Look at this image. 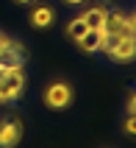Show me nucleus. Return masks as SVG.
<instances>
[{
  "mask_svg": "<svg viewBox=\"0 0 136 148\" xmlns=\"http://www.w3.org/2000/svg\"><path fill=\"white\" fill-rule=\"evenodd\" d=\"M25 87V73L22 67H0V101H14Z\"/></svg>",
  "mask_w": 136,
  "mask_h": 148,
  "instance_id": "f257e3e1",
  "label": "nucleus"
},
{
  "mask_svg": "<svg viewBox=\"0 0 136 148\" xmlns=\"http://www.w3.org/2000/svg\"><path fill=\"white\" fill-rule=\"evenodd\" d=\"M22 137V126L17 120H8V123H0V148H14Z\"/></svg>",
  "mask_w": 136,
  "mask_h": 148,
  "instance_id": "20e7f679",
  "label": "nucleus"
},
{
  "mask_svg": "<svg viewBox=\"0 0 136 148\" xmlns=\"http://www.w3.org/2000/svg\"><path fill=\"white\" fill-rule=\"evenodd\" d=\"M100 31L122 36V31H125V14L122 11H106V20H103V28Z\"/></svg>",
  "mask_w": 136,
  "mask_h": 148,
  "instance_id": "423d86ee",
  "label": "nucleus"
},
{
  "mask_svg": "<svg viewBox=\"0 0 136 148\" xmlns=\"http://www.w3.org/2000/svg\"><path fill=\"white\" fill-rule=\"evenodd\" d=\"M133 28H136V20L133 17H125V31H122V36H133Z\"/></svg>",
  "mask_w": 136,
  "mask_h": 148,
  "instance_id": "9b49d317",
  "label": "nucleus"
},
{
  "mask_svg": "<svg viewBox=\"0 0 136 148\" xmlns=\"http://www.w3.org/2000/svg\"><path fill=\"white\" fill-rule=\"evenodd\" d=\"M22 62H25V53L17 42H8V45L0 48V67L3 70L6 67H22Z\"/></svg>",
  "mask_w": 136,
  "mask_h": 148,
  "instance_id": "7ed1b4c3",
  "label": "nucleus"
},
{
  "mask_svg": "<svg viewBox=\"0 0 136 148\" xmlns=\"http://www.w3.org/2000/svg\"><path fill=\"white\" fill-rule=\"evenodd\" d=\"M133 53H136V42H133V36H120L108 56H111L114 62H131V59H133Z\"/></svg>",
  "mask_w": 136,
  "mask_h": 148,
  "instance_id": "39448f33",
  "label": "nucleus"
},
{
  "mask_svg": "<svg viewBox=\"0 0 136 148\" xmlns=\"http://www.w3.org/2000/svg\"><path fill=\"white\" fill-rule=\"evenodd\" d=\"M8 42H11V39H8V36H3V34H0V48H3V45H8Z\"/></svg>",
  "mask_w": 136,
  "mask_h": 148,
  "instance_id": "ddd939ff",
  "label": "nucleus"
},
{
  "mask_svg": "<svg viewBox=\"0 0 136 148\" xmlns=\"http://www.w3.org/2000/svg\"><path fill=\"white\" fill-rule=\"evenodd\" d=\"M67 3H72V6H78V3H83V0H67Z\"/></svg>",
  "mask_w": 136,
  "mask_h": 148,
  "instance_id": "4468645a",
  "label": "nucleus"
},
{
  "mask_svg": "<svg viewBox=\"0 0 136 148\" xmlns=\"http://www.w3.org/2000/svg\"><path fill=\"white\" fill-rule=\"evenodd\" d=\"M20 3H31V0H20Z\"/></svg>",
  "mask_w": 136,
  "mask_h": 148,
  "instance_id": "2eb2a0df",
  "label": "nucleus"
},
{
  "mask_svg": "<svg viewBox=\"0 0 136 148\" xmlns=\"http://www.w3.org/2000/svg\"><path fill=\"white\" fill-rule=\"evenodd\" d=\"M78 45H81V50H86V53H95V50H100V45H103V31L89 28V31L78 39Z\"/></svg>",
  "mask_w": 136,
  "mask_h": 148,
  "instance_id": "0eeeda50",
  "label": "nucleus"
},
{
  "mask_svg": "<svg viewBox=\"0 0 136 148\" xmlns=\"http://www.w3.org/2000/svg\"><path fill=\"white\" fill-rule=\"evenodd\" d=\"M125 129H128V132H131V134H133V132H136V123H133V115H131V117H128V123H125Z\"/></svg>",
  "mask_w": 136,
  "mask_h": 148,
  "instance_id": "f8f14e48",
  "label": "nucleus"
},
{
  "mask_svg": "<svg viewBox=\"0 0 136 148\" xmlns=\"http://www.w3.org/2000/svg\"><path fill=\"white\" fill-rule=\"evenodd\" d=\"M103 20H106V8L103 6H95L89 8V11H83V23H86V28H103Z\"/></svg>",
  "mask_w": 136,
  "mask_h": 148,
  "instance_id": "6e6552de",
  "label": "nucleus"
},
{
  "mask_svg": "<svg viewBox=\"0 0 136 148\" xmlns=\"http://www.w3.org/2000/svg\"><path fill=\"white\" fill-rule=\"evenodd\" d=\"M31 23L36 25V28H47L50 23H53V8H47V6H39L36 11L31 14Z\"/></svg>",
  "mask_w": 136,
  "mask_h": 148,
  "instance_id": "1a4fd4ad",
  "label": "nucleus"
},
{
  "mask_svg": "<svg viewBox=\"0 0 136 148\" xmlns=\"http://www.w3.org/2000/svg\"><path fill=\"white\" fill-rule=\"evenodd\" d=\"M86 31H89V28H86V23H83V17H78V20H72V23L67 25V34H70L72 39H81Z\"/></svg>",
  "mask_w": 136,
  "mask_h": 148,
  "instance_id": "9d476101",
  "label": "nucleus"
},
{
  "mask_svg": "<svg viewBox=\"0 0 136 148\" xmlns=\"http://www.w3.org/2000/svg\"><path fill=\"white\" fill-rule=\"evenodd\" d=\"M70 101H72V90L67 87L64 81L50 84V87H47V92H45V103H47L50 109H64Z\"/></svg>",
  "mask_w": 136,
  "mask_h": 148,
  "instance_id": "f03ea898",
  "label": "nucleus"
}]
</instances>
